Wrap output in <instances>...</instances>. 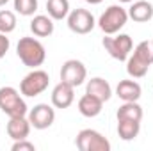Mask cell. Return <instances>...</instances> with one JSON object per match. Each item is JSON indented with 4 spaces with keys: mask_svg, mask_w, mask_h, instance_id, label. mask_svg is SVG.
Instances as JSON below:
<instances>
[{
    "mask_svg": "<svg viewBox=\"0 0 153 151\" xmlns=\"http://www.w3.org/2000/svg\"><path fill=\"white\" fill-rule=\"evenodd\" d=\"M141 132V121L135 119H117V133L123 141H134Z\"/></svg>",
    "mask_w": 153,
    "mask_h": 151,
    "instance_id": "e0dca14e",
    "label": "cell"
},
{
    "mask_svg": "<svg viewBox=\"0 0 153 151\" xmlns=\"http://www.w3.org/2000/svg\"><path fill=\"white\" fill-rule=\"evenodd\" d=\"M102 109H103V101L98 100L93 94L85 93L78 100V112L82 114V115H85V117H96L98 114L102 112Z\"/></svg>",
    "mask_w": 153,
    "mask_h": 151,
    "instance_id": "5bb4252c",
    "label": "cell"
},
{
    "mask_svg": "<svg viewBox=\"0 0 153 151\" xmlns=\"http://www.w3.org/2000/svg\"><path fill=\"white\" fill-rule=\"evenodd\" d=\"M14 9L22 16H32L38 11V0H14Z\"/></svg>",
    "mask_w": 153,
    "mask_h": 151,
    "instance_id": "603a6c76",
    "label": "cell"
},
{
    "mask_svg": "<svg viewBox=\"0 0 153 151\" xmlns=\"http://www.w3.org/2000/svg\"><path fill=\"white\" fill-rule=\"evenodd\" d=\"M0 110L7 114L9 117L25 115L29 112L27 103L20 96V93L14 87H2L0 89Z\"/></svg>",
    "mask_w": 153,
    "mask_h": 151,
    "instance_id": "3957f363",
    "label": "cell"
},
{
    "mask_svg": "<svg viewBox=\"0 0 153 151\" xmlns=\"http://www.w3.org/2000/svg\"><path fill=\"white\" fill-rule=\"evenodd\" d=\"M48 82H50V76L46 71L34 70L29 75L23 76V80L20 84V93L27 98H34V96H38L48 89Z\"/></svg>",
    "mask_w": 153,
    "mask_h": 151,
    "instance_id": "5b68a950",
    "label": "cell"
},
{
    "mask_svg": "<svg viewBox=\"0 0 153 151\" xmlns=\"http://www.w3.org/2000/svg\"><path fill=\"white\" fill-rule=\"evenodd\" d=\"M46 11L52 20H64L70 14L68 0H46Z\"/></svg>",
    "mask_w": 153,
    "mask_h": 151,
    "instance_id": "ac0fdd59",
    "label": "cell"
},
{
    "mask_svg": "<svg viewBox=\"0 0 153 151\" xmlns=\"http://www.w3.org/2000/svg\"><path fill=\"white\" fill-rule=\"evenodd\" d=\"M94 16L87 9H73L68 14V27L75 34H89L94 29Z\"/></svg>",
    "mask_w": 153,
    "mask_h": 151,
    "instance_id": "52a82bcc",
    "label": "cell"
},
{
    "mask_svg": "<svg viewBox=\"0 0 153 151\" xmlns=\"http://www.w3.org/2000/svg\"><path fill=\"white\" fill-rule=\"evenodd\" d=\"M29 121H30V126H34L36 130H46L55 121V110L48 103H39L34 109H30Z\"/></svg>",
    "mask_w": 153,
    "mask_h": 151,
    "instance_id": "9c48e42d",
    "label": "cell"
},
{
    "mask_svg": "<svg viewBox=\"0 0 153 151\" xmlns=\"http://www.w3.org/2000/svg\"><path fill=\"white\" fill-rule=\"evenodd\" d=\"M128 21V11L123 9L121 5H111L105 9V13L100 16L98 20V27L102 29L103 34L112 36L116 32H119Z\"/></svg>",
    "mask_w": 153,
    "mask_h": 151,
    "instance_id": "7a4b0ae2",
    "label": "cell"
},
{
    "mask_svg": "<svg viewBox=\"0 0 153 151\" xmlns=\"http://www.w3.org/2000/svg\"><path fill=\"white\" fill-rule=\"evenodd\" d=\"M16 53L20 57V61L29 66V68H38L45 62L46 59V50L41 44V41L34 38H22L18 41L16 46Z\"/></svg>",
    "mask_w": 153,
    "mask_h": 151,
    "instance_id": "6da1fadb",
    "label": "cell"
},
{
    "mask_svg": "<svg viewBox=\"0 0 153 151\" xmlns=\"http://www.w3.org/2000/svg\"><path fill=\"white\" fill-rule=\"evenodd\" d=\"M75 87L66 82H59L52 91V105L55 109H68L75 100Z\"/></svg>",
    "mask_w": 153,
    "mask_h": 151,
    "instance_id": "30bf717a",
    "label": "cell"
},
{
    "mask_svg": "<svg viewBox=\"0 0 153 151\" xmlns=\"http://www.w3.org/2000/svg\"><path fill=\"white\" fill-rule=\"evenodd\" d=\"M7 2H9V0H0V7H2V5H5Z\"/></svg>",
    "mask_w": 153,
    "mask_h": 151,
    "instance_id": "4316f807",
    "label": "cell"
},
{
    "mask_svg": "<svg viewBox=\"0 0 153 151\" xmlns=\"http://www.w3.org/2000/svg\"><path fill=\"white\" fill-rule=\"evenodd\" d=\"M9 38H5V34H2L0 32V59L7 53V50H9Z\"/></svg>",
    "mask_w": 153,
    "mask_h": 151,
    "instance_id": "d4e9b609",
    "label": "cell"
},
{
    "mask_svg": "<svg viewBox=\"0 0 153 151\" xmlns=\"http://www.w3.org/2000/svg\"><path fill=\"white\" fill-rule=\"evenodd\" d=\"M11 150L13 151H34L36 146L32 142H29L27 139H22V141H14V144H13Z\"/></svg>",
    "mask_w": 153,
    "mask_h": 151,
    "instance_id": "cb8c5ba5",
    "label": "cell"
},
{
    "mask_svg": "<svg viewBox=\"0 0 153 151\" xmlns=\"http://www.w3.org/2000/svg\"><path fill=\"white\" fill-rule=\"evenodd\" d=\"M119 2H123V4H128V2H134V0H119Z\"/></svg>",
    "mask_w": 153,
    "mask_h": 151,
    "instance_id": "83f0119b",
    "label": "cell"
},
{
    "mask_svg": "<svg viewBox=\"0 0 153 151\" xmlns=\"http://www.w3.org/2000/svg\"><path fill=\"white\" fill-rule=\"evenodd\" d=\"M128 18H132L137 23H144L150 21L153 18V5L146 0H137L132 4V7L128 9Z\"/></svg>",
    "mask_w": 153,
    "mask_h": 151,
    "instance_id": "9a60e30c",
    "label": "cell"
},
{
    "mask_svg": "<svg viewBox=\"0 0 153 151\" xmlns=\"http://www.w3.org/2000/svg\"><path fill=\"white\" fill-rule=\"evenodd\" d=\"M103 46L112 59L123 62L128 59V55L134 48V43L128 34H119L116 38H103Z\"/></svg>",
    "mask_w": 153,
    "mask_h": 151,
    "instance_id": "8992f818",
    "label": "cell"
},
{
    "mask_svg": "<svg viewBox=\"0 0 153 151\" xmlns=\"http://www.w3.org/2000/svg\"><path fill=\"white\" fill-rule=\"evenodd\" d=\"M75 144L80 151H111V142L100 132L91 130V128L78 132Z\"/></svg>",
    "mask_w": 153,
    "mask_h": 151,
    "instance_id": "277c9868",
    "label": "cell"
},
{
    "mask_svg": "<svg viewBox=\"0 0 153 151\" xmlns=\"http://www.w3.org/2000/svg\"><path fill=\"white\" fill-rule=\"evenodd\" d=\"M134 53L139 57V59H143L146 64H153V39H146V41H141L137 46H135V50H134Z\"/></svg>",
    "mask_w": 153,
    "mask_h": 151,
    "instance_id": "44dd1931",
    "label": "cell"
},
{
    "mask_svg": "<svg viewBox=\"0 0 153 151\" xmlns=\"http://www.w3.org/2000/svg\"><path fill=\"white\" fill-rule=\"evenodd\" d=\"M16 29V16L13 11H0V32L9 34Z\"/></svg>",
    "mask_w": 153,
    "mask_h": 151,
    "instance_id": "7402d4cb",
    "label": "cell"
},
{
    "mask_svg": "<svg viewBox=\"0 0 153 151\" xmlns=\"http://www.w3.org/2000/svg\"><path fill=\"white\" fill-rule=\"evenodd\" d=\"M85 93L96 96L98 100H102V101L105 103V101H109L111 96H112V87H111V84H109L105 78H102V76H94V78H91V80L87 82Z\"/></svg>",
    "mask_w": 153,
    "mask_h": 151,
    "instance_id": "7c38bea8",
    "label": "cell"
},
{
    "mask_svg": "<svg viewBox=\"0 0 153 151\" xmlns=\"http://www.w3.org/2000/svg\"><path fill=\"white\" fill-rule=\"evenodd\" d=\"M85 76H87L85 66H84L80 61H76V59L66 61V62L62 64V68H61V82H66V84H70L71 87L82 85L84 80H85Z\"/></svg>",
    "mask_w": 153,
    "mask_h": 151,
    "instance_id": "ba28073f",
    "label": "cell"
},
{
    "mask_svg": "<svg viewBox=\"0 0 153 151\" xmlns=\"http://www.w3.org/2000/svg\"><path fill=\"white\" fill-rule=\"evenodd\" d=\"M30 133V121L25 115H16V117H9L7 123V135L13 141H22L27 139Z\"/></svg>",
    "mask_w": 153,
    "mask_h": 151,
    "instance_id": "8fae6325",
    "label": "cell"
},
{
    "mask_svg": "<svg viewBox=\"0 0 153 151\" xmlns=\"http://www.w3.org/2000/svg\"><path fill=\"white\" fill-rule=\"evenodd\" d=\"M141 93L143 89L135 80H121L116 87V94L123 101H137L141 98Z\"/></svg>",
    "mask_w": 153,
    "mask_h": 151,
    "instance_id": "4fadbf2b",
    "label": "cell"
},
{
    "mask_svg": "<svg viewBox=\"0 0 153 151\" xmlns=\"http://www.w3.org/2000/svg\"><path fill=\"white\" fill-rule=\"evenodd\" d=\"M148 70H150V64H146L135 53L126 59V73L132 76V78H143V76L148 73Z\"/></svg>",
    "mask_w": 153,
    "mask_h": 151,
    "instance_id": "ffe728a7",
    "label": "cell"
},
{
    "mask_svg": "<svg viewBox=\"0 0 153 151\" xmlns=\"http://www.w3.org/2000/svg\"><path fill=\"white\" fill-rule=\"evenodd\" d=\"M30 30L34 36L38 38H48L53 34V21L50 16H45V14H38L32 18L30 21Z\"/></svg>",
    "mask_w": 153,
    "mask_h": 151,
    "instance_id": "2e32d148",
    "label": "cell"
},
{
    "mask_svg": "<svg viewBox=\"0 0 153 151\" xmlns=\"http://www.w3.org/2000/svg\"><path fill=\"white\" fill-rule=\"evenodd\" d=\"M87 4H93V5H96V4H100V2H103V0H85Z\"/></svg>",
    "mask_w": 153,
    "mask_h": 151,
    "instance_id": "484cf974",
    "label": "cell"
},
{
    "mask_svg": "<svg viewBox=\"0 0 153 151\" xmlns=\"http://www.w3.org/2000/svg\"><path fill=\"white\" fill-rule=\"evenodd\" d=\"M117 119H135V121H141L143 119V107L137 103V101H125L116 114Z\"/></svg>",
    "mask_w": 153,
    "mask_h": 151,
    "instance_id": "d6986e66",
    "label": "cell"
}]
</instances>
